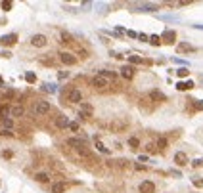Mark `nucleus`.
<instances>
[{"instance_id": "1", "label": "nucleus", "mask_w": 203, "mask_h": 193, "mask_svg": "<svg viewBox=\"0 0 203 193\" xmlns=\"http://www.w3.org/2000/svg\"><path fill=\"white\" fill-rule=\"evenodd\" d=\"M107 128H109L111 132H123L128 128V120L127 119H113L109 124H107Z\"/></svg>"}, {"instance_id": "2", "label": "nucleus", "mask_w": 203, "mask_h": 193, "mask_svg": "<svg viewBox=\"0 0 203 193\" xmlns=\"http://www.w3.org/2000/svg\"><path fill=\"white\" fill-rule=\"evenodd\" d=\"M81 99H83L81 90L71 88V90H67V92H65V102H69V103H81Z\"/></svg>"}, {"instance_id": "3", "label": "nucleus", "mask_w": 203, "mask_h": 193, "mask_svg": "<svg viewBox=\"0 0 203 193\" xmlns=\"http://www.w3.org/2000/svg\"><path fill=\"white\" fill-rule=\"evenodd\" d=\"M90 84L94 88H98V90H104V88H107V86H111V80H107L105 77H102V75H96L90 80Z\"/></svg>"}, {"instance_id": "4", "label": "nucleus", "mask_w": 203, "mask_h": 193, "mask_svg": "<svg viewBox=\"0 0 203 193\" xmlns=\"http://www.w3.org/2000/svg\"><path fill=\"white\" fill-rule=\"evenodd\" d=\"M35 113H37L39 117L48 115V113H50V103H48V102H44V99L37 102V103H35Z\"/></svg>"}, {"instance_id": "5", "label": "nucleus", "mask_w": 203, "mask_h": 193, "mask_svg": "<svg viewBox=\"0 0 203 193\" xmlns=\"http://www.w3.org/2000/svg\"><path fill=\"white\" fill-rule=\"evenodd\" d=\"M46 44H48V38L44 34H33L31 37V46H35V48H44Z\"/></svg>"}, {"instance_id": "6", "label": "nucleus", "mask_w": 203, "mask_h": 193, "mask_svg": "<svg viewBox=\"0 0 203 193\" xmlns=\"http://www.w3.org/2000/svg\"><path fill=\"white\" fill-rule=\"evenodd\" d=\"M71 149H75V151H79V149H83V147H86V141L84 140H81V138H69L67 141H65Z\"/></svg>"}, {"instance_id": "7", "label": "nucleus", "mask_w": 203, "mask_h": 193, "mask_svg": "<svg viewBox=\"0 0 203 193\" xmlns=\"http://www.w3.org/2000/svg\"><path fill=\"white\" fill-rule=\"evenodd\" d=\"M138 191H140V193H155V184L149 182V180H144V182H140V185H138Z\"/></svg>"}, {"instance_id": "8", "label": "nucleus", "mask_w": 203, "mask_h": 193, "mask_svg": "<svg viewBox=\"0 0 203 193\" xmlns=\"http://www.w3.org/2000/svg\"><path fill=\"white\" fill-rule=\"evenodd\" d=\"M60 61L63 63V65H75L77 58H75L73 54H69V52H61V54H60Z\"/></svg>"}, {"instance_id": "9", "label": "nucleus", "mask_w": 203, "mask_h": 193, "mask_svg": "<svg viewBox=\"0 0 203 193\" xmlns=\"http://www.w3.org/2000/svg\"><path fill=\"white\" fill-rule=\"evenodd\" d=\"M17 42V34L12 33V34H4V37H0V44L2 46H13Z\"/></svg>"}, {"instance_id": "10", "label": "nucleus", "mask_w": 203, "mask_h": 193, "mask_svg": "<svg viewBox=\"0 0 203 193\" xmlns=\"http://www.w3.org/2000/svg\"><path fill=\"white\" fill-rule=\"evenodd\" d=\"M134 75H136V71H134L132 65H125V67H121V77H123V78H127V80H132Z\"/></svg>"}, {"instance_id": "11", "label": "nucleus", "mask_w": 203, "mask_h": 193, "mask_svg": "<svg viewBox=\"0 0 203 193\" xmlns=\"http://www.w3.org/2000/svg\"><path fill=\"white\" fill-rule=\"evenodd\" d=\"M23 115H25V107L23 105H12L10 107V117L19 119V117H23Z\"/></svg>"}, {"instance_id": "12", "label": "nucleus", "mask_w": 203, "mask_h": 193, "mask_svg": "<svg viewBox=\"0 0 203 193\" xmlns=\"http://www.w3.org/2000/svg\"><path fill=\"white\" fill-rule=\"evenodd\" d=\"M176 52L178 54H192V52H195V48L192 44H188V42H180V44H176Z\"/></svg>"}, {"instance_id": "13", "label": "nucleus", "mask_w": 203, "mask_h": 193, "mask_svg": "<svg viewBox=\"0 0 203 193\" xmlns=\"http://www.w3.org/2000/svg\"><path fill=\"white\" fill-rule=\"evenodd\" d=\"M149 99H151V102H155V103H159V102H165L167 96L163 94V92H159V90H151L149 92Z\"/></svg>"}, {"instance_id": "14", "label": "nucleus", "mask_w": 203, "mask_h": 193, "mask_svg": "<svg viewBox=\"0 0 203 193\" xmlns=\"http://www.w3.org/2000/svg\"><path fill=\"white\" fill-rule=\"evenodd\" d=\"M175 163L178 164V166H186V164H188V155L182 153V151H178V153L175 155Z\"/></svg>"}, {"instance_id": "15", "label": "nucleus", "mask_w": 203, "mask_h": 193, "mask_svg": "<svg viewBox=\"0 0 203 193\" xmlns=\"http://www.w3.org/2000/svg\"><path fill=\"white\" fill-rule=\"evenodd\" d=\"M161 40L167 42V44H172V42L176 40V33H175V31H165L163 37H161Z\"/></svg>"}, {"instance_id": "16", "label": "nucleus", "mask_w": 203, "mask_h": 193, "mask_svg": "<svg viewBox=\"0 0 203 193\" xmlns=\"http://www.w3.org/2000/svg\"><path fill=\"white\" fill-rule=\"evenodd\" d=\"M54 124H56L57 128H65V126H69V120H67V117H65V115H57V117L54 119Z\"/></svg>"}, {"instance_id": "17", "label": "nucleus", "mask_w": 203, "mask_h": 193, "mask_svg": "<svg viewBox=\"0 0 203 193\" xmlns=\"http://www.w3.org/2000/svg\"><path fill=\"white\" fill-rule=\"evenodd\" d=\"M79 115H81L83 119H88V117L92 115V105H90V103H83V105H81V113H79Z\"/></svg>"}, {"instance_id": "18", "label": "nucleus", "mask_w": 203, "mask_h": 193, "mask_svg": "<svg viewBox=\"0 0 203 193\" xmlns=\"http://www.w3.org/2000/svg\"><path fill=\"white\" fill-rule=\"evenodd\" d=\"M35 180L40 182V184H48L50 182V174L48 172H37L35 174Z\"/></svg>"}, {"instance_id": "19", "label": "nucleus", "mask_w": 203, "mask_h": 193, "mask_svg": "<svg viewBox=\"0 0 203 193\" xmlns=\"http://www.w3.org/2000/svg\"><path fill=\"white\" fill-rule=\"evenodd\" d=\"M65 189H67V184H63V182H56L52 185V193H63Z\"/></svg>"}, {"instance_id": "20", "label": "nucleus", "mask_w": 203, "mask_h": 193, "mask_svg": "<svg viewBox=\"0 0 203 193\" xmlns=\"http://www.w3.org/2000/svg\"><path fill=\"white\" fill-rule=\"evenodd\" d=\"M155 145H157V151H165L167 145H169V141H167V138H159L155 141Z\"/></svg>"}, {"instance_id": "21", "label": "nucleus", "mask_w": 203, "mask_h": 193, "mask_svg": "<svg viewBox=\"0 0 203 193\" xmlns=\"http://www.w3.org/2000/svg\"><path fill=\"white\" fill-rule=\"evenodd\" d=\"M176 88H178V90H190V88H194V82H192V80H188V82H178Z\"/></svg>"}, {"instance_id": "22", "label": "nucleus", "mask_w": 203, "mask_h": 193, "mask_svg": "<svg viewBox=\"0 0 203 193\" xmlns=\"http://www.w3.org/2000/svg\"><path fill=\"white\" fill-rule=\"evenodd\" d=\"M0 124H2L4 128H12L13 126V120L8 119V117H2V119H0Z\"/></svg>"}, {"instance_id": "23", "label": "nucleus", "mask_w": 203, "mask_h": 193, "mask_svg": "<svg viewBox=\"0 0 203 193\" xmlns=\"http://www.w3.org/2000/svg\"><path fill=\"white\" fill-rule=\"evenodd\" d=\"M73 48H75V52H79V54H81V58H88V52H86L84 48H81V46L77 44V42L73 44Z\"/></svg>"}, {"instance_id": "24", "label": "nucleus", "mask_w": 203, "mask_h": 193, "mask_svg": "<svg viewBox=\"0 0 203 193\" xmlns=\"http://www.w3.org/2000/svg\"><path fill=\"white\" fill-rule=\"evenodd\" d=\"M128 145H130V149H138L140 147V140L138 138H128Z\"/></svg>"}, {"instance_id": "25", "label": "nucleus", "mask_w": 203, "mask_h": 193, "mask_svg": "<svg viewBox=\"0 0 203 193\" xmlns=\"http://www.w3.org/2000/svg\"><path fill=\"white\" fill-rule=\"evenodd\" d=\"M40 61L44 63V65H54V63H56V58H54V55H48V58H42Z\"/></svg>"}, {"instance_id": "26", "label": "nucleus", "mask_w": 203, "mask_h": 193, "mask_svg": "<svg viewBox=\"0 0 203 193\" xmlns=\"http://www.w3.org/2000/svg\"><path fill=\"white\" fill-rule=\"evenodd\" d=\"M96 147H98V151H102V153H109V149H107L104 144H102L100 140H96Z\"/></svg>"}, {"instance_id": "27", "label": "nucleus", "mask_w": 203, "mask_h": 193, "mask_svg": "<svg viewBox=\"0 0 203 193\" xmlns=\"http://www.w3.org/2000/svg\"><path fill=\"white\" fill-rule=\"evenodd\" d=\"M176 75H178L180 78H184V77H188V75H190V71H188L186 67H182V69H176Z\"/></svg>"}, {"instance_id": "28", "label": "nucleus", "mask_w": 203, "mask_h": 193, "mask_svg": "<svg viewBox=\"0 0 203 193\" xmlns=\"http://www.w3.org/2000/svg\"><path fill=\"white\" fill-rule=\"evenodd\" d=\"M149 42H151L153 46H159V44H161V38H159L157 34H151V37H149Z\"/></svg>"}, {"instance_id": "29", "label": "nucleus", "mask_w": 203, "mask_h": 193, "mask_svg": "<svg viewBox=\"0 0 203 193\" xmlns=\"http://www.w3.org/2000/svg\"><path fill=\"white\" fill-rule=\"evenodd\" d=\"M61 42H65V44H69V42H73V37H71L69 33H61Z\"/></svg>"}, {"instance_id": "30", "label": "nucleus", "mask_w": 203, "mask_h": 193, "mask_svg": "<svg viewBox=\"0 0 203 193\" xmlns=\"http://www.w3.org/2000/svg\"><path fill=\"white\" fill-rule=\"evenodd\" d=\"M0 6H2V10H4V12H10L13 4L10 2V0H4V2H2V4H0Z\"/></svg>"}, {"instance_id": "31", "label": "nucleus", "mask_w": 203, "mask_h": 193, "mask_svg": "<svg viewBox=\"0 0 203 193\" xmlns=\"http://www.w3.org/2000/svg\"><path fill=\"white\" fill-rule=\"evenodd\" d=\"M13 96H16V92H13V90H6L4 94H2V99H12Z\"/></svg>"}, {"instance_id": "32", "label": "nucleus", "mask_w": 203, "mask_h": 193, "mask_svg": "<svg viewBox=\"0 0 203 193\" xmlns=\"http://www.w3.org/2000/svg\"><path fill=\"white\" fill-rule=\"evenodd\" d=\"M146 151H148V153H157V145H155V144H151V141H149V144L146 145Z\"/></svg>"}, {"instance_id": "33", "label": "nucleus", "mask_w": 203, "mask_h": 193, "mask_svg": "<svg viewBox=\"0 0 203 193\" xmlns=\"http://www.w3.org/2000/svg\"><path fill=\"white\" fill-rule=\"evenodd\" d=\"M128 59H130V63H144V59L140 58V55H130Z\"/></svg>"}, {"instance_id": "34", "label": "nucleus", "mask_w": 203, "mask_h": 193, "mask_svg": "<svg viewBox=\"0 0 203 193\" xmlns=\"http://www.w3.org/2000/svg\"><path fill=\"white\" fill-rule=\"evenodd\" d=\"M194 109H195V111H203V102H201V99L194 102Z\"/></svg>"}, {"instance_id": "35", "label": "nucleus", "mask_w": 203, "mask_h": 193, "mask_svg": "<svg viewBox=\"0 0 203 193\" xmlns=\"http://www.w3.org/2000/svg\"><path fill=\"white\" fill-rule=\"evenodd\" d=\"M25 80L27 82H35V80H37V77H35V73H27L25 75Z\"/></svg>"}, {"instance_id": "36", "label": "nucleus", "mask_w": 203, "mask_h": 193, "mask_svg": "<svg viewBox=\"0 0 203 193\" xmlns=\"http://www.w3.org/2000/svg\"><path fill=\"white\" fill-rule=\"evenodd\" d=\"M194 185L195 188H203V180L201 178H194Z\"/></svg>"}, {"instance_id": "37", "label": "nucleus", "mask_w": 203, "mask_h": 193, "mask_svg": "<svg viewBox=\"0 0 203 193\" xmlns=\"http://www.w3.org/2000/svg\"><path fill=\"white\" fill-rule=\"evenodd\" d=\"M192 166H195V168H197V166H203V159H195V161L192 163Z\"/></svg>"}, {"instance_id": "38", "label": "nucleus", "mask_w": 203, "mask_h": 193, "mask_svg": "<svg viewBox=\"0 0 203 193\" xmlns=\"http://www.w3.org/2000/svg\"><path fill=\"white\" fill-rule=\"evenodd\" d=\"M69 128L73 132H79V123H69Z\"/></svg>"}, {"instance_id": "39", "label": "nucleus", "mask_w": 203, "mask_h": 193, "mask_svg": "<svg viewBox=\"0 0 203 193\" xmlns=\"http://www.w3.org/2000/svg\"><path fill=\"white\" fill-rule=\"evenodd\" d=\"M2 155H4V157H6V159H10V157H12V151H4V153H2Z\"/></svg>"}, {"instance_id": "40", "label": "nucleus", "mask_w": 203, "mask_h": 193, "mask_svg": "<svg viewBox=\"0 0 203 193\" xmlns=\"http://www.w3.org/2000/svg\"><path fill=\"white\" fill-rule=\"evenodd\" d=\"M2 84H4V82H2V78H0V88H2Z\"/></svg>"}]
</instances>
